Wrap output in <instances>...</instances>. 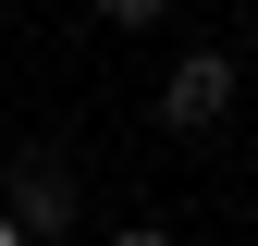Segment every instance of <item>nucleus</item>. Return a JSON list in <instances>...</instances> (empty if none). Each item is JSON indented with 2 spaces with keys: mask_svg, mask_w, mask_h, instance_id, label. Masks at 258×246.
Segmentation results:
<instances>
[{
  "mask_svg": "<svg viewBox=\"0 0 258 246\" xmlns=\"http://www.w3.org/2000/svg\"><path fill=\"white\" fill-rule=\"evenodd\" d=\"M221 111H234V61H221V49H184L172 74H160V123L197 136V123H221Z\"/></svg>",
  "mask_w": 258,
  "mask_h": 246,
  "instance_id": "1",
  "label": "nucleus"
},
{
  "mask_svg": "<svg viewBox=\"0 0 258 246\" xmlns=\"http://www.w3.org/2000/svg\"><path fill=\"white\" fill-rule=\"evenodd\" d=\"M0 222H13V234H61V222H74V184H61V172H25Z\"/></svg>",
  "mask_w": 258,
  "mask_h": 246,
  "instance_id": "2",
  "label": "nucleus"
},
{
  "mask_svg": "<svg viewBox=\"0 0 258 246\" xmlns=\"http://www.w3.org/2000/svg\"><path fill=\"white\" fill-rule=\"evenodd\" d=\"M172 0H99V25H160Z\"/></svg>",
  "mask_w": 258,
  "mask_h": 246,
  "instance_id": "3",
  "label": "nucleus"
},
{
  "mask_svg": "<svg viewBox=\"0 0 258 246\" xmlns=\"http://www.w3.org/2000/svg\"><path fill=\"white\" fill-rule=\"evenodd\" d=\"M111 246H172V234H160V222H123V234H111Z\"/></svg>",
  "mask_w": 258,
  "mask_h": 246,
  "instance_id": "4",
  "label": "nucleus"
},
{
  "mask_svg": "<svg viewBox=\"0 0 258 246\" xmlns=\"http://www.w3.org/2000/svg\"><path fill=\"white\" fill-rule=\"evenodd\" d=\"M0 246H25V234H13V222H0Z\"/></svg>",
  "mask_w": 258,
  "mask_h": 246,
  "instance_id": "5",
  "label": "nucleus"
}]
</instances>
